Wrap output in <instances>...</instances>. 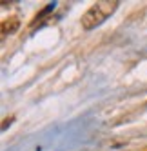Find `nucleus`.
Returning <instances> with one entry per match:
<instances>
[{
	"instance_id": "f257e3e1",
	"label": "nucleus",
	"mask_w": 147,
	"mask_h": 151,
	"mask_svg": "<svg viewBox=\"0 0 147 151\" xmlns=\"http://www.w3.org/2000/svg\"><path fill=\"white\" fill-rule=\"evenodd\" d=\"M118 4L120 2H116V0H113V2L111 0H103V2L93 4L86 11V15L82 17V27L83 29H93V27L100 26L109 15H113L114 11H116Z\"/></svg>"
}]
</instances>
